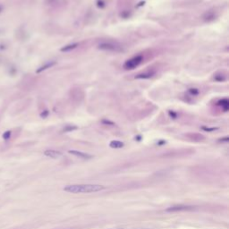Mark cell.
Instances as JSON below:
<instances>
[{
	"label": "cell",
	"mask_w": 229,
	"mask_h": 229,
	"mask_svg": "<svg viewBox=\"0 0 229 229\" xmlns=\"http://www.w3.org/2000/svg\"><path fill=\"white\" fill-rule=\"evenodd\" d=\"M142 56L141 55H136V56H134L132 57L131 59H128L124 65H123V68L125 70H133L134 69L135 67H137L141 62H142Z\"/></svg>",
	"instance_id": "2"
},
{
	"label": "cell",
	"mask_w": 229,
	"mask_h": 229,
	"mask_svg": "<svg viewBox=\"0 0 229 229\" xmlns=\"http://www.w3.org/2000/svg\"><path fill=\"white\" fill-rule=\"evenodd\" d=\"M44 155L48 157V158H51V159H58L62 156V153L60 151H57L55 149H47V150H45Z\"/></svg>",
	"instance_id": "5"
},
{
	"label": "cell",
	"mask_w": 229,
	"mask_h": 229,
	"mask_svg": "<svg viewBox=\"0 0 229 229\" xmlns=\"http://www.w3.org/2000/svg\"><path fill=\"white\" fill-rule=\"evenodd\" d=\"M48 110H45V113L43 114V113H41V117H43V118H45L47 116H48Z\"/></svg>",
	"instance_id": "13"
},
{
	"label": "cell",
	"mask_w": 229,
	"mask_h": 229,
	"mask_svg": "<svg viewBox=\"0 0 229 229\" xmlns=\"http://www.w3.org/2000/svg\"><path fill=\"white\" fill-rule=\"evenodd\" d=\"M78 44L77 43H74V44H71V45H67L64 48H61V51H70L72 49H74L75 48H77Z\"/></svg>",
	"instance_id": "9"
},
{
	"label": "cell",
	"mask_w": 229,
	"mask_h": 229,
	"mask_svg": "<svg viewBox=\"0 0 229 229\" xmlns=\"http://www.w3.org/2000/svg\"><path fill=\"white\" fill-rule=\"evenodd\" d=\"M54 65H55V62H50V63H48V64H46L45 66H42L41 67H40L38 70H37V73H41L42 71H44V70H46V69H48V68H50L52 67Z\"/></svg>",
	"instance_id": "8"
},
{
	"label": "cell",
	"mask_w": 229,
	"mask_h": 229,
	"mask_svg": "<svg viewBox=\"0 0 229 229\" xmlns=\"http://www.w3.org/2000/svg\"><path fill=\"white\" fill-rule=\"evenodd\" d=\"M152 75H153V73L148 72V73H140V74L136 75V76H135V78H136V79H148V78H150Z\"/></svg>",
	"instance_id": "7"
},
{
	"label": "cell",
	"mask_w": 229,
	"mask_h": 229,
	"mask_svg": "<svg viewBox=\"0 0 229 229\" xmlns=\"http://www.w3.org/2000/svg\"><path fill=\"white\" fill-rule=\"evenodd\" d=\"M105 186L100 184H71L64 187V191L70 193H91L100 191Z\"/></svg>",
	"instance_id": "1"
},
{
	"label": "cell",
	"mask_w": 229,
	"mask_h": 229,
	"mask_svg": "<svg viewBox=\"0 0 229 229\" xmlns=\"http://www.w3.org/2000/svg\"><path fill=\"white\" fill-rule=\"evenodd\" d=\"M69 153L73 155V156H76L80 159H90L92 158L91 155L88 154V153H84V152H81V151H78V150H69Z\"/></svg>",
	"instance_id": "4"
},
{
	"label": "cell",
	"mask_w": 229,
	"mask_h": 229,
	"mask_svg": "<svg viewBox=\"0 0 229 229\" xmlns=\"http://www.w3.org/2000/svg\"><path fill=\"white\" fill-rule=\"evenodd\" d=\"M2 11H3V6H2V5H0V13H1Z\"/></svg>",
	"instance_id": "14"
},
{
	"label": "cell",
	"mask_w": 229,
	"mask_h": 229,
	"mask_svg": "<svg viewBox=\"0 0 229 229\" xmlns=\"http://www.w3.org/2000/svg\"><path fill=\"white\" fill-rule=\"evenodd\" d=\"M109 146L113 148H120L123 147V143L122 141H112L109 143Z\"/></svg>",
	"instance_id": "6"
},
{
	"label": "cell",
	"mask_w": 229,
	"mask_h": 229,
	"mask_svg": "<svg viewBox=\"0 0 229 229\" xmlns=\"http://www.w3.org/2000/svg\"><path fill=\"white\" fill-rule=\"evenodd\" d=\"M98 48L102 50H108V51H115V52H119L121 51V47L116 43L112 42H104L98 45Z\"/></svg>",
	"instance_id": "3"
},
{
	"label": "cell",
	"mask_w": 229,
	"mask_h": 229,
	"mask_svg": "<svg viewBox=\"0 0 229 229\" xmlns=\"http://www.w3.org/2000/svg\"><path fill=\"white\" fill-rule=\"evenodd\" d=\"M218 105H220V106H222L223 108H224V110L225 111H227V109H228V100L227 99H222L221 101H219L218 102Z\"/></svg>",
	"instance_id": "10"
},
{
	"label": "cell",
	"mask_w": 229,
	"mask_h": 229,
	"mask_svg": "<svg viewBox=\"0 0 229 229\" xmlns=\"http://www.w3.org/2000/svg\"><path fill=\"white\" fill-rule=\"evenodd\" d=\"M188 209V207H172L170 209H167L166 211H177V210H185Z\"/></svg>",
	"instance_id": "11"
},
{
	"label": "cell",
	"mask_w": 229,
	"mask_h": 229,
	"mask_svg": "<svg viewBox=\"0 0 229 229\" xmlns=\"http://www.w3.org/2000/svg\"><path fill=\"white\" fill-rule=\"evenodd\" d=\"M11 135H12V132L11 131H6L3 134V139L4 140H9L11 138Z\"/></svg>",
	"instance_id": "12"
}]
</instances>
